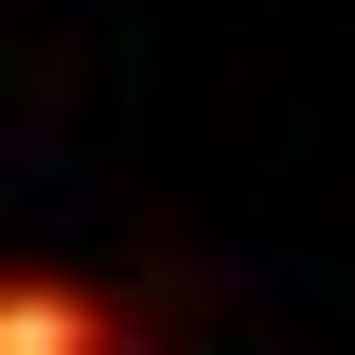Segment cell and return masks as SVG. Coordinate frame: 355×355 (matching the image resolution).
<instances>
[{"mask_svg": "<svg viewBox=\"0 0 355 355\" xmlns=\"http://www.w3.org/2000/svg\"><path fill=\"white\" fill-rule=\"evenodd\" d=\"M0 355H107V320H71V302H0Z\"/></svg>", "mask_w": 355, "mask_h": 355, "instance_id": "6da1fadb", "label": "cell"}]
</instances>
